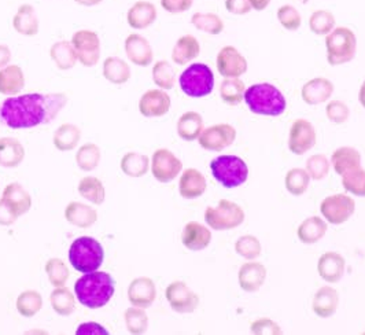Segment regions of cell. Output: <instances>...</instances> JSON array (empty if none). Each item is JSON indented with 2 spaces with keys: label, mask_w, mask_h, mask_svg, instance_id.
Instances as JSON below:
<instances>
[{
  "label": "cell",
  "mask_w": 365,
  "mask_h": 335,
  "mask_svg": "<svg viewBox=\"0 0 365 335\" xmlns=\"http://www.w3.org/2000/svg\"><path fill=\"white\" fill-rule=\"evenodd\" d=\"M65 93H25L0 103V123L11 130H29L53 123L66 106Z\"/></svg>",
  "instance_id": "1"
},
{
  "label": "cell",
  "mask_w": 365,
  "mask_h": 335,
  "mask_svg": "<svg viewBox=\"0 0 365 335\" xmlns=\"http://www.w3.org/2000/svg\"><path fill=\"white\" fill-rule=\"evenodd\" d=\"M115 292L113 277L103 271L84 274L76 280L74 296L78 302L88 309H101L106 306Z\"/></svg>",
  "instance_id": "2"
},
{
  "label": "cell",
  "mask_w": 365,
  "mask_h": 335,
  "mask_svg": "<svg viewBox=\"0 0 365 335\" xmlns=\"http://www.w3.org/2000/svg\"><path fill=\"white\" fill-rule=\"evenodd\" d=\"M245 102L250 112L268 117L282 115L287 108L284 95L269 83L253 84L246 88Z\"/></svg>",
  "instance_id": "3"
},
{
  "label": "cell",
  "mask_w": 365,
  "mask_h": 335,
  "mask_svg": "<svg viewBox=\"0 0 365 335\" xmlns=\"http://www.w3.org/2000/svg\"><path fill=\"white\" fill-rule=\"evenodd\" d=\"M105 260V250L92 237H80L71 244L69 261L76 271L90 274L98 271Z\"/></svg>",
  "instance_id": "4"
},
{
  "label": "cell",
  "mask_w": 365,
  "mask_h": 335,
  "mask_svg": "<svg viewBox=\"0 0 365 335\" xmlns=\"http://www.w3.org/2000/svg\"><path fill=\"white\" fill-rule=\"evenodd\" d=\"M327 61L331 66L345 65L354 59L357 53V38L346 26L334 28L326 36Z\"/></svg>",
  "instance_id": "5"
},
{
  "label": "cell",
  "mask_w": 365,
  "mask_h": 335,
  "mask_svg": "<svg viewBox=\"0 0 365 335\" xmlns=\"http://www.w3.org/2000/svg\"><path fill=\"white\" fill-rule=\"evenodd\" d=\"M213 177L225 188H237L249 177L247 164L237 155H220L210 163Z\"/></svg>",
  "instance_id": "6"
},
{
  "label": "cell",
  "mask_w": 365,
  "mask_h": 335,
  "mask_svg": "<svg viewBox=\"0 0 365 335\" xmlns=\"http://www.w3.org/2000/svg\"><path fill=\"white\" fill-rule=\"evenodd\" d=\"M182 93L190 98H203L215 88V75L205 63L190 65L179 78Z\"/></svg>",
  "instance_id": "7"
},
{
  "label": "cell",
  "mask_w": 365,
  "mask_h": 335,
  "mask_svg": "<svg viewBox=\"0 0 365 335\" xmlns=\"http://www.w3.org/2000/svg\"><path fill=\"white\" fill-rule=\"evenodd\" d=\"M245 219V210L228 200H221L217 206H209L205 210V222L216 231L234 230L242 225Z\"/></svg>",
  "instance_id": "8"
},
{
  "label": "cell",
  "mask_w": 365,
  "mask_h": 335,
  "mask_svg": "<svg viewBox=\"0 0 365 335\" xmlns=\"http://www.w3.org/2000/svg\"><path fill=\"white\" fill-rule=\"evenodd\" d=\"M71 41L73 44L78 62L83 66L93 68L98 65L101 58V38L96 32L88 29L77 31Z\"/></svg>",
  "instance_id": "9"
},
{
  "label": "cell",
  "mask_w": 365,
  "mask_h": 335,
  "mask_svg": "<svg viewBox=\"0 0 365 335\" xmlns=\"http://www.w3.org/2000/svg\"><path fill=\"white\" fill-rule=\"evenodd\" d=\"M320 212L323 217L334 225L346 223L356 212V202L346 194L329 195L322 201Z\"/></svg>",
  "instance_id": "10"
},
{
  "label": "cell",
  "mask_w": 365,
  "mask_h": 335,
  "mask_svg": "<svg viewBox=\"0 0 365 335\" xmlns=\"http://www.w3.org/2000/svg\"><path fill=\"white\" fill-rule=\"evenodd\" d=\"M165 297L170 308L182 315L192 314L200 306V296L182 280L172 282L165 290Z\"/></svg>",
  "instance_id": "11"
},
{
  "label": "cell",
  "mask_w": 365,
  "mask_h": 335,
  "mask_svg": "<svg viewBox=\"0 0 365 335\" xmlns=\"http://www.w3.org/2000/svg\"><path fill=\"white\" fill-rule=\"evenodd\" d=\"M150 168L160 183H170L182 173V163L170 150L158 149L153 154Z\"/></svg>",
  "instance_id": "12"
},
{
  "label": "cell",
  "mask_w": 365,
  "mask_h": 335,
  "mask_svg": "<svg viewBox=\"0 0 365 335\" xmlns=\"http://www.w3.org/2000/svg\"><path fill=\"white\" fill-rule=\"evenodd\" d=\"M237 139V130L230 124H216L202 130L198 142L202 149L222 151L230 148Z\"/></svg>",
  "instance_id": "13"
},
{
  "label": "cell",
  "mask_w": 365,
  "mask_h": 335,
  "mask_svg": "<svg viewBox=\"0 0 365 335\" xmlns=\"http://www.w3.org/2000/svg\"><path fill=\"white\" fill-rule=\"evenodd\" d=\"M316 130L308 120L299 118L292 123L289 133V149L295 155H304L316 145Z\"/></svg>",
  "instance_id": "14"
},
{
  "label": "cell",
  "mask_w": 365,
  "mask_h": 335,
  "mask_svg": "<svg viewBox=\"0 0 365 335\" xmlns=\"http://www.w3.org/2000/svg\"><path fill=\"white\" fill-rule=\"evenodd\" d=\"M217 71L225 78L240 77L247 72V59L234 46L222 47L217 54Z\"/></svg>",
  "instance_id": "15"
},
{
  "label": "cell",
  "mask_w": 365,
  "mask_h": 335,
  "mask_svg": "<svg viewBox=\"0 0 365 335\" xmlns=\"http://www.w3.org/2000/svg\"><path fill=\"white\" fill-rule=\"evenodd\" d=\"M172 100L164 90H148L139 100V112L147 118H157L168 114Z\"/></svg>",
  "instance_id": "16"
},
{
  "label": "cell",
  "mask_w": 365,
  "mask_h": 335,
  "mask_svg": "<svg viewBox=\"0 0 365 335\" xmlns=\"http://www.w3.org/2000/svg\"><path fill=\"white\" fill-rule=\"evenodd\" d=\"M157 298V287L154 280L142 277L132 280L128 287V301L132 306L150 308Z\"/></svg>",
  "instance_id": "17"
},
{
  "label": "cell",
  "mask_w": 365,
  "mask_h": 335,
  "mask_svg": "<svg viewBox=\"0 0 365 335\" xmlns=\"http://www.w3.org/2000/svg\"><path fill=\"white\" fill-rule=\"evenodd\" d=\"M267 268L261 262H245L237 274L239 286L246 293H256L267 279Z\"/></svg>",
  "instance_id": "18"
},
{
  "label": "cell",
  "mask_w": 365,
  "mask_h": 335,
  "mask_svg": "<svg viewBox=\"0 0 365 335\" xmlns=\"http://www.w3.org/2000/svg\"><path fill=\"white\" fill-rule=\"evenodd\" d=\"M125 53L129 61L136 65L146 68L153 63L154 51L146 38L138 34H132L125 38Z\"/></svg>",
  "instance_id": "19"
},
{
  "label": "cell",
  "mask_w": 365,
  "mask_h": 335,
  "mask_svg": "<svg viewBox=\"0 0 365 335\" xmlns=\"http://www.w3.org/2000/svg\"><path fill=\"white\" fill-rule=\"evenodd\" d=\"M334 84L326 77H316L307 81L301 90L302 100L307 105L316 106L320 103H324L329 100V98L334 93Z\"/></svg>",
  "instance_id": "20"
},
{
  "label": "cell",
  "mask_w": 365,
  "mask_h": 335,
  "mask_svg": "<svg viewBox=\"0 0 365 335\" xmlns=\"http://www.w3.org/2000/svg\"><path fill=\"white\" fill-rule=\"evenodd\" d=\"M346 261L336 252H327L317 261V272L327 283H338L344 278Z\"/></svg>",
  "instance_id": "21"
},
{
  "label": "cell",
  "mask_w": 365,
  "mask_h": 335,
  "mask_svg": "<svg viewBox=\"0 0 365 335\" xmlns=\"http://www.w3.org/2000/svg\"><path fill=\"white\" fill-rule=\"evenodd\" d=\"M212 242V231L198 222H190L182 228V243L191 252H201Z\"/></svg>",
  "instance_id": "22"
},
{
  "label": "cell",
  "mask_w": 365,
  "mask_h": 335,
  "mask_svg": "<svg viewBox=\"0 0 365 335\" xmlns=\"http://www.w3.org/2000/svg\"><path fill=\"white\" fill-rule=\"evenodd\" d=\"M206 179L195 168L185 169L179 180V192L184 200H197L206 191Z\"/></svg>",
  "instance_id": "23"
},
{
  "label": "cell",
  "mask_w": 365,
  "mask_h": 335,
  "mask_svg": "<svg viewBox=\"0 0 365 335\" xmlns=\"http://www.w3.org/2000/svg\"><path fill=\"white\" fill-rule=\"evenodd\" d=\"M157 16H158L157 7L153 3L146 0H139L129 9L127 13V21L130 28L140 31L151 26L155 22Z\"/></svg>",
  "instance_id": "24"
},
{
  "label": "cell",
  "mask_w": 365,
  "mask_h": 335,
  "mask_svg": "<svg viewBox=\"0 0 365 335\" xmlns=\"http://www.w3.org/2000/svg\"><path fill=\"white\" fill-rule=\"evenodd\" d=\"M339 305V294L338 292L331 286L320 287L312 302V309L316 314V316L322 319H329L332 316Z\"/></svg>",
  "instance_id": "25"
},
{
  "label": "cell",
  "mask_w": 365,
  "mask_h": 335,
  "mask_svg": "<svg viewBox=\"0 0 365 335\" xmlns=\"http://www.w3.org/2000/svg\"><path fill=\"white\" fill-rule=\"evenodd\" d=\"M0 200L10 206L19 217L26 215L32 207L31 194L19 183H10L9 186H6Z\"/></svg>",
  "instance_id": "26"
},
{
  "label": "cell",
  "mask_w": 365,
  "mask_h": 335,
  "mask_svg": "<svg viewBox=\"0 0 365 335\" xmlns=\"http://www.w3.org/2000/svg\"><path fill=\"white\" fill-rule=\"evenodd\" d=\"M331 164L339 176H344L349 172L361 167V154L354 148L344 146L332 153Z\"/></svg>",
  "instance_id": "27"
},
{
  "label": "cell",
  "mask_w": 365,
  "mask_h": 335,
  "mask_svg": "<svg viewBox=\"0 0 365 335\" xmlns=\"http://www.w3.org/2000/svg\"><path fill=\"white\" fill-rule=\"evenodd\" d=\"M65 219L74 227L90 228L98 222V212L91 206L73 201L65 209Z\"/></svg>",
  "instance_id": "28"
},
{
  "label": "cell",
  "mask_w": 365,
  "mask_h": 335,
  "mask_svg": "<svg viewBox=\"0 0 365 335\" xmlns=\"http://www.w3.org/2000/svg\"><path fill=\"white\" fill-rule=\"evenodd\" d=\"M13 26L16 32H19L22 36L34 38L38 34V19H37L35 7L31 4H22L19 6L14 19Z\"/></svg>",
  "instance_id": "29"
},
{
  "label": "cell",
  "mask_w": 365,
  "mask_h": 335,
  "mask_svg": "<svg viewBox=\"0 0 365 335\" xmlns=\"http://www.w3.org/2000/svg\"><path fill=\"white\" fill-rule=\"evenodd\" d=\"M25 87V75L19 65H7L0 69V93L7 96L19 95Z\"/></svg>",
  "instance_id": "30"
},
{
  "label": "cell",
  "mask_w": 365,
  "mask_h": 335,
  "mask_svg": "<svg viewBox=\"0 0 365 335\" xmlns=\"http://www.w3.org/2000/svg\"><path fill=\"white\" fill-rule=\"evenodd\" d=\"M200 54H201V44L198 38L191 35H184L182 38H179L172 50V61L179 66H184L191 61H194Z\"/></svg>",
  "instance_id": "31"
},
{
  "label": "cell",
  "mask_w": 365,
  "mask_h": 335,
  "mask_svg": "<svg viewBox=\"0 0 365 335\" xmlns=\"http://www.w3.org/2000/svg\"><path fill=\"white\" fill-rule=\"evenodd\" d=\"M327 230H329V225L322 217L312 216L299 224L297 230V237L305 244H313L319 242L322 238H324Z\"/></svg>",
  "instance_id": "32"
},
{
  "label": "cell",
  "mask_w": 365,
  "mask_h": 335,
  "mask_svg": "<svg viewBox=\"0 0 365 335\" xmlns=\"http://www.w3.org/2000/svg\"><path fill=\"white\" fill-rule=\"evenodd\" d=\"M25 158V148L16 138L0 139V167L17 168Z\"/></svg>",
  "instance_id": "33"
},
{
  "label": "cell",
  "mask_w": 365,
  "mask_h": 335,
  "mask_svg": "<svg viewBox=\"0 0 365 335\" xmlns=\"http://www.w3.org/2000/svg\"><path fill=\"white\" fill-rule=\"evenodd\" d=\"M50 56L59 71H71L78 62L72 41H56L50 48Z\"/></svg>",
  "instance_id": "34"
},
{
  "label": "cell",
  "mask_w": 365,
  "mask_h": 335,
  "mask_svg": "<svg viewBox=\"0 0 365 335\" xmlns=\"http://www.w3.org/2000/svg\"><path fill=\"white\" fill-rule=\"evenodd\" d=\"M203 130V118L200 113H184L178 121V135L185 142L197 140Z\"/></svg>",
  "instance_id": "35"
},
{
  "label": "cell",
  "mask_w": 365,
  "mask_h": 335,
  "mask_svg": "<svg viewBox=\"0 0 365 335\" xmlns=\"http://www.w3.org/2000/svg\"><path fill=\"white\" fill-rule=\"evenodd\" d=\"M103 76L111 84L123 86L130 78V68L124 59L109 56L103 62Z\"/></svg>",
  "instance_id": "36"
},
{
  "label": "cell",
  "mask_w": 365,
  "mask_h": 335,
  "mask_svg": "<svg viewBox=\"0 0 365 335\" xmlns=\"http://www.w3.org/2000/svg\"><path fill=\"white\" fill-rule=\"evenodd\" d=\"M150 158L147 157L146 154H140L136 151H130L127 153L123 158H121V170L133 179L138 177H143L146 176L147 172L150 170Z\"/></svg>",
  "instance_id": "37"
},
{
  "label": "cell",
  "mask_w": 365,
  "mask_h": 335,
  "mask_svg": "<svg viewBox=\"0 0 365 335\" xmlns=\"http://www.w3.org/2000/svg\"><path fill=\"white\" fill-rule=\"evenodd\" d=\"M81 140V130L74 124H62L55 130L54 142L55 149L59 151H72Z\"/></svg>",
  "instance_id": "38"
},
{
  "label": "cell",
  "mask_w": 365,
  "mask_h": 335,
  "mask_svg": "<svg viewBox=\"0 0 365 335\" xmlns=\"http://www.w3.org/2000/svg\"><path fill=\"white\" fill-rule=\"evenodd\" d=\"M77 191L84 200L90 201L93 205H102L106 200V190L102 180L93 176L83 177L77 186Z\"/></svg>",
  "instance_id": "39"
},
{
  "label": "cell",
  "mask_w": 365,
  "mask_h": 335,
  "mask_svg": "<svg viewBox=\"0 0 365 335\" xmlns=\"http://www.w3.org/2000/svg\"><path fill=\"white\" fill-rule=\"evenodd\" d=\"M50 302L59 316H71L76 309V297L66 286L56 287L50 294Z\"/></svg>",
  "instance_id": "40"
},
{
  "label": "cell",
  "mask_w": 365,
  "mask_h": 335,
  "mask_svg": "<svg viewBox=\"0 0 365 335\" xmlns=\"http://www.w3.org/2000/svg\"><path fill=\"white\" fill-rule=\"evenodd\" d=\"M246 86L239 78H225L220 86V96L221 99L230 105V106H237L245 99Z\"/></svg>",
  "instance_id": "41"
},
{
  "label": "cell",
  "mask_w": 365,
  "mask_h": 335,
  "mask_svg": "<svg viewBox=\"0 0 365 335\" xmlns=\"http://www.w3.org/2000/svg\"><path fill=\"white\" fill-rule=\"evenodd\" d=\"M16 306L22 317L36 316L43 308V297L36 290H25L17 298Z\"/></svg>",
  "instance_id": "42"
},
{
  "label": "cell",
  "mask_w": 365,
  "mask_h": 335,
  "mask_svg": "<svg viewBox=\"0 0 365 335\" xmlns=\"http://www.w3.org/2000/svg\"><path fill=\"white\" fill-rule=\"evenodd\" d=\"M309 183H311V176L307 172V169H302V168H292L287 172L284 179L286 190L294 197L304 195L309 187Z\"/></svg>",
  "instance_id": "43"
},
{
  "label": "cell",
  "mask_w": 365,
  "mask_h": 335,
  "mask_svg": "<svg viewBox=\"0 0 365 335\" xmlns=\"http://www.w3.org/2000/svg\"><path fill=\"white\" fill-rule=\"evenodd\" d=\"M101 163V149L95 143H86L76 153V164L84 172L95 170Z\"/></svg>",
  "instance_id": "44"
},
{
  "label": "cell",
  "mask_w": 365,
  "mask_h": 335,
  "mask_svg": "<svg viewBox=\"0 0 365 335\" xmlns=\"http://www.w3.org/2000/svg\"><path fill=\"white\" fill-rule=\"evenodd\" d=\"M191 24L207 35H220L224 31V21L213 13H195L191 17Z\"/></svg>",
  "instance_id": "45"
},
{
  "label": "cell",
  "mask_w": 365,
  "mask_h": 335,
  "mask_svg": "<svg viewBox=\"0 0 365 335\" xmlns=\"http://www.w3.org/2000/svg\"><path fill=\"white\" fill-rule=\"evenodd\" d=\"M153 81L164 91L172 90L176 83V72L173 66L168 61H158L153 66Z\"/></svg>",
  "instance_id": "46"
},
{
  "label": "cell",
  "mask_w": 365,
  "mask_h": 335,
  "mask_svg": "<svg viewBox=\"0 0 365 335\" xmlns=\"http://www.w3.org/2000/svg\"><path fill=\"white\" fill-rule=\"evenodd\" d=\"M124 319L129 334L142 335L146 333L148 329V316L143 308L130 306L125 311Z\"/></svg>",
  "instance_id": "47"
},
{
  "label": "cell",
  "mask_w": 365,
  "mask_h": 335,
  "mask_svg": "<svg viewBox=\"0 0 365 335\" xmlns=\"http://www.w3.org/2000/svg\"><path fill=\"white\" fill-rule=\"evenodd\" d=\"M335 17L329 10H316L312 13L309 19V28L317 36H327L335 28Z\"/></svg>",
  "instance_id": "48"
},
{
  "label": "cell",
  "mask_w": 365,
  "mask_h": 335,
  "mask_svg": "<svg viewBox=\"0 0 365 335\" xmlns=\"http://www.w3.org/2000/svg\"><path fill=\"white\" fill-rule=\"evenodd\" d=\"M46 274L48 277L50 283L54 286V287H62L68 283V280L71 278V272H69V268L66 267V264L63 262V260L54 257V259H50V260L46 262Z\"/></svg>",
  "instance_id": "49"
},
{
  "label": "cell",
  "mask_w": 365,
  "mask_h": 335,
  "mask_svg": "<svg viewBox=\"0 0 365 335\" xmlns=\"http://www.w3.org/2000/svg\"><path fill=\"white\" fill-rule=\"evenodd\" d=\"M235 252L246 260H256L261 256V242L255 235H243L235 242Z\"/></svg>",
  "instance_id": "50"
},
{
  "label": "cell",
  "mask_w": 365,
  "mask_h": 335,
  "mask_svg": "<svg viewBox=\"0 0 365 335\" xmlns=\"http://www.w3.org/2000/svg\"><path fill=\"white\" fill-rule=\"evenodd\" d=\"M342 186L356 197H365V169L357 168L342 176Z\"/></svg>",
  "instance_id": "51"
},
{
  "label": "cell",
  "mask_w": 365,
  "mask_h": 335,
  "mask_svg": "<svg viewBox=\"0 0 365 335\" xmlns=\"http://www.w3.org/2000/svg\"><path fill=\"white\" fill-rule=\"evenodd\" d=\"M329 158L324 154H314L307 160V172L313 180H323L329 173Z\"/></svg>",
  "instance_id": "52"
},
{
  "label": "cell",
  "mask_w": 365,
  "mask_h": 335,
  "mask_svg": "<svg viewBox=\"0 0 365 335\" xmlns=\"http://www.w3.org/2000/svg\"><path fill=\"white\" fill-rule=\"evenodd\" d=\"M277 19L280 25L290 32L298 31L302 24V17L299 11L292 4H284L277 10Z\"/></svg>",
  "instance_id": "53"
},
{
  "label": "cell",
  "mask_w": 365,
  "mask_h": 335,
  "mask_svg": "<svg viewBox=\"0 0 365 335\" xmlns=\"http://www.w3.org/2000/svg\"><path fill=\"white\" fill-rule=\"evenodd\" d=\"M326 114L331 123L334 124H345L350 115V109L345 102L339 99H334L329 102L326 108Z\"/></svg>",
  "instance_id": "54"
},
{
  "label": "cell",
  "mask_w": 365,
  "mask_h": 335,
  "mask_svg": "<svg viewBox=\"0 0 365 335\" xmlns=\"http://www.w3.org/2000/svg\"><path fill=\"white\" fill-rule=\"evenodd\" d=\"M250 331H252V334L256 335L283 334L282 327L272 319H268V317H261V319L255 320L250 326Z\"/></svg>",
  "instance_id": "55"
},
{
  "label": "cell",
  "mask_w": 365,
  "mask_h": 335,
  "mask_svg": "<svg viewBox=\"0 0 365 335\" xmlns=\"http://www.w3.org/2000/svg\"><path fill=\"white\" fill-rule=\"evenodd\" d=\"M194 4V0H161L165 11L170 14H182L188 11Z\"/></svg>",
  "instance_id": "56"
},
{
  "label": "cell",
  "mask_w": 365,
  "mask_h": 335,
  "mask_svg": "<svg viewBox=\"0 0 365 335\" xmlns=\"http://www.w3.org/2000/svg\"><path fill=\"white\" fill-rule=\"evenodd\" d=\"M225 9L234 16H246L253 10L249 0H225Z\"/></svg>",
  "instance_id": "57"
},
{
  "label": "cell",
  "mask_w": 365,
  "mask_h": 335,
  "mask_svg": "<svg viewBox=\"0 0 365 335\" xmlns=\"http://www.w3.org/2000/svg\"><path fill=\"white\" fill-rule=\"evenodd\" d=\"M17 220H19V216L16 215V212L0 200V225L9 227L16 223Z\"/></svg>",
  "instance_id": "58"
},
{
  "label": "cell",
  "mask_w": 365,
  "mask_h": 335,
  "mask_svg": "<svg viewBox=\"0 0 365 335\" xmlns=\"http://www.w3.org/2000/svg\"><path fill=\"white\" fill-rule=\"evenodd\" d=\"M76 334L108 335L109 333L105 330V327H103V326H101V324H98V323H92L91 321V323H83V324H80V326H78V329H77V331H76Z\"/></svg>",
  "instance_id": "59"
},
{
  "label": "cell",
  "mask_w": 365,
  "mask_h": 335,
  "mask_svg": "<svg viewBox=\"0 0 365 335\" xmlns=\"http://www.w3.org/2000/svg\"><path fill=\"white\" fill-rule=\"evenodd\" d=\"M11 61V51L7 46L0 44V69H3L4 66H7Z\"/></svg>",
  "instance_id": "60"
},
{
  "label": "cell",
  "mask_w": 365,
  "mask_h": 335,
  "mask_svg": "<svg viewBox=\"0 0 365 335\" xmlns=\"http://www.w3.org/2000/svg\"><path fill=\"white\" fill-rule=\"evenodd\" d=\"M249 1L252 4V9L256 11H262L271 4V0H249Z\"/></svg>",
  "instance_id": "61"
},
{
  "label": "cell",
  "mask_w": 365,
  "mask_h": 335,
  "mask_svg": "<svg viewBox=\"0 0 365 335\" xmlns=\"http://www.w3.org/2000/svg\"><path fill=\"white\" fill-rule=\"evenodd\" d=\"M77 4L80 6H86V7H93V6H98L101 4L103 0H74Z\"/></svg>",
  "instance_id": "62"
},
{
  "label": "cell",
  "mask_w": 365,
  "mask_h": 335,
  "mask_svg": "<svg viewBox=\"0 0 365 335\" xmlns=\"http://www.w3.org/2000/svg\"><path fill=\"white\" fill-rule=\"evenodd\" d=\"M359 100H360V103H361V106L365 109V80L364 83L361 84V87H360V93H359Z\"/></svg>",
  "instance_id": "63"
}]
</instances>
